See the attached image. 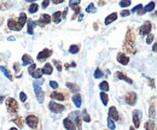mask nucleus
Masks as SVG:
<instances>
[{
  "mask_svg": "<svg viewBox=\"0 0 157 130\" xmlns=\"http://www.w3.org/2000/svg\"><path fill=\"white\" fill-rule=\"evenodd\" d=\"M109 118L114 122V121H120V114H118L116 107H110L109 109Z\"/></svg>",
  "mask_w": 157,
  "mask_h": 130,
  "instance_id": "14",
  "label": "nucleus"
},
{
  "mask_svg": "<svg viewBox=\"0 0 157 130\" xmlns=\"http://www.w3.org/2000/svg\"><path fill=\"white\" fill-rule=\"evenodd\" d=\"M99 88L101 89V92H104V93H106L108 91H109V83L106 82V81H103L100 84H99Z\"/></svg>",
  "mask_w": 157,
  "mask_h": 130,
  "instance_id": "29",
  "label": "nucleus"
},
{
  "mask_svg": "<svg viewBox=\"0 0 157 130\" xmlns=\"http://www.w3.org/2000/svg\"><path fill=\"white\" fill-rule=\"evenodd\" d=\"M82 117H81V119H83L85 122H87V123H90L91 122V117H90V114L87 113V110H85L83 109V111H82V114H81Z\"/></svg>",
  "mask_w": 157,
  "mask_h": 130,
  "instance_id": "30",
  "label": "nucleus"
},
{
  "mask_svg": "<svg viewBox=\"0 0 157 130\" xmlns=\"http://www.w3.org/2000/svg\"><path fill=\"white\" fill-rule=\"evenodd\" d=\"M100 99H101V101H103V104H104V105H108L109 99H108V95H106V93L101 92V93H100Z\"/></svg>",
  "mask_w": 157,
  "mask_h": 130,
  "instance_id": "35",
  "label": "nucleus"
},
{
  "mask_svg": "<svg viewBox=\"0 0 157 130\" xmlns=\"http://www.w3.org/2000/svg\"><path fill=\"white\" fill-rule=\"evenodd\" d=\"M51 22V16H48V15H41L39 18V25L41 27H44V25H46V24H48Z\"/></svg>",
  "mask_w": 157,
  "mask_h": 130,
  "instance_id": "15",
  "label": "nucleus"
},
{
  "mask_svg": "<svg viewBox=\"0 0 157 130\" xmlns=\"http://www.w3.org/2000/svg\"><path fill=\"white\" fill-rule=\"evenodd\" d=\"M86 11H87V12H90V13H92V12L94 13V12H97V9H96V6L93 5V2H91V4L86 7Z\"/></svg>",
  "mask_w": 157,
  "mask_h": 130,
  "instance_id": "34",
  "label": "nucleus"
},
{
  "mask_svg": "<svg viewBox=\"0 0 157 130\" xmlns=\"http://www.w3.org/2000/svg\"><path fill=\"white\" fill-rule=\"evenodd\" d=\"M149 114H150V117H151L152 119H155V118H156V107H155V105L150 106V110H149Z\"/></svg>",
  "mask_w": 157,
  "mask_h": 130,
  "instance_id": "33",
  "label": "nucleus"
},
{
  "mask_svg": "<svg viewBox=\"0 0 157 130\" xmlns=\"http://www.w3.org/2000/svg\"><path fill=\"white\" fill-rule=\"evenodd\" d=\"M25 22H27V15H25L24 12H22L20 15V18L17 19V20L12 18L9 19V20H7V27H9L10 30L20 32V30H22V28L24 27Z\"/></svg>",
  "mask_w": 157,
  "mask_h": 130,
  "instance_id": "1",
  "label": "nucleus"
},
{
  "mask_svg": "<svg viewBox=\"0 0 157 130\" xmlns=\"http://www.w3.org/2000/svg\"><path fill=\"white\" fill-rule=\"evenodd\" d=\"M93 76H94V78H101V77H103V71H101L100 69H96Z\"/></svg>",
  "mask_w": 157,
  "mask_h": 130,
  "instance_id": "37",
  "label": "nucleus"
},
{
  "mask_svg": "<svg viewBox=\"0 0 157 130\" xmlns=\"http://www.w3.org/2000/svg\"><path fill=\"white\" fill-rule=\"evenodd\" d=\"M155 6H156V4H155V1H151V2H149L145 7H143V10H144V12L146 13V12H149V11H152L154 9H155Z\"/></svg>",
  "mask_w": 157,
  "mask_h": 130,
  "instance_id": "26",
  "label": "nucleus"
},
{
  "mask_svg": "<svg viewBox=\"0 0 157 130\" xmlns=\"http://www.w3.org/2000/svg\"><path fill=\"white\" fill-rule=\"evenodd\" d=\"M83 19V13H78V22H81Z\"/></svg>",
  "mask_w": 157,
  "mask_h": 130,
  "instance_id": "51",
  "label": "nucleus"
},
{
  "mask_svg": "<svg viewBox=\"0 0 157 130\" xmlns=\"http://www.w3.org/2000/svg\"><path fill=\"white\" fill-rule=\"evenodd\" d=\"M30 75H32V76H33L34 78H36V80H38V78H41L42 71H41V69H36V70H35V71H34L33 74H30Z\"/></svg>",
  "mask_w": 157,
  "mask_h": 130,
  "instance_id": "36",
  "label": "nucleus"
},
{
  "mask_svg": "<svg viewBox=\"0 0 157 130\" xmlns=\"http://www.w3.org/2000/svg\"><path fill=\"white\" fill-rule=\"evenodd\" d=\"M78 51H80V47H78V45H71L70 48H69V52H70L71 54H76Z\"/></svg>",
  "mask_w": 157,
  "mask_h": 130,
  "instance_id": "32",
  "label": "nucleus"
},
{
  "mask_svg": "<svg viewBox=\"0 0 157 130\" xmlns=\"http://www.w3.org/2000/svg\"><path fill=\"white\" fill-rule=\"evenodd\" d=\"M156 43H154V46H152V51H154V52H156Z\"/></svg>",
  "mask_w": 157,
  "mask_h": 130,
  "instance_id": "53",
  "label": "nucleus"
},
{
  "mask_svg": "<svg viewBox=\"0 0 157 130\" xmlns=\"http://www.w3.org/2000/svg\"><path fill=\"white\" fill-rule=\"evenodd\" d=\"M48 4H50V1H47V0H45V1H42V4H41V6H42L44 9H46V7L48 6Z\"/></svg>",
  "mask_w": 157,
  "mask_h": 130,
  "instance_id": "49",
  "label": "nucleus"
},
{
  "mask_svg": "<svg viewBox=\"0 0 157 130\" xmlns=\"http://www.w3.org/2000/svg\"><path fill=\"white\" fill-rule=\"evenodd\" d=\"M141 9H143V5H141V4H139V5L134 6V7L132 9V11H131V12H138V11H139V10H141Z\"/></svg>",
  "mask_w": 157,
  "mask_h": 130,
  "instance_id": "44",
  "label": "nucleus"
},
{
  "mask_svg": "<svg viewBox=\"0 0 157 130\" xmlns=\"http://www.w3.org/2000/svg\"><path fill=\"white\" fill-rule=\"evenodd\" d=\"M28 10H29L30 13H35V12H38V10H39V5H38L36 2H32Z\"/></svg>",
  "mask_w": 157,
  "mask_h": 130,
  "instance_id": "27",
  "label": "nucleus"
},
{
  "mask_svg": "<svg viewBox=\"0 0 157 130\" xmlns=\"http://www.w3.org/2000/svg\"><path fill=\"white\" fill-rule=\"evenodd\" d=\"M131 4H132V2H131L129 0H126V1H120V4H118V5H120L121 7H128Z\"/></svg>",
  "mask_w": 157,
  "mask_h": 130,
  "instance_id": "39",
  "label": "nucleus"
},
{
  "mask_svg": "<svg viewBox=\"0 0 157 130\" xmlns=\"http://www.w3.org/2000/svg\"><path fill=\"white\" fill-rule=\"evenodd\" d=\"M51 98H52L53 100H59V101H64V100H65V96H64L63 94L57 93V92H53V93L51 94Z\"/></svg>",
  "mask_w": 157,
  "mask_h": 130,
  "instance_id": "24",
  "label": "nucleus"
},
{
  "mask_svg": "<svg viewBox=\"0 0 157 130\" xmlns=\"http://www.w3.org/2000/svg\"><path fill=\"white\" fill-rule=\"evenodd\" d=\"M20 99H21V101L25 102V100H27V95H25V93H24V92H21V93H20Z\"/></svg>",
  "mask_w": 157,
  "mask_h": 130,
  "instance_id": "45",
  "label": "nucleus"
},
{
  "mask_svg": "<svg viewBox=\"0 0 157 130\" xmlns=\"http://www.w3.org/2000/svg\"><path fill=\"white\" fill-rule=\"evenodd\" d=\"M70 91H73V92H78L80 91V88H78V86H76V84H74V83H70V82H68L67 84H65Z\"/></svg>",
  "mask_w": 157,
  "mask_h": 130,
  "instance_id": "31",
  "label": "nucleus"
},
{
  "mask_svg": "<svg viewBox=\"0 0 157 130\" xmlns=\"http://www.w3.org/2000/svg\"><path fill=\"white\" fill-rule=\"evenodd\" d=\"M63 125L65 127V129L67 130H76V127H75V123L69 118V117H67L64 121H63Z\"/></svg>",
  "mask_w": 157,
  "mask_h": 130,
  "instance_id": "13",
  "label": "nucleus"
},
{
  "mask_svg": "<svg viewBox=\"0 0 157 130\" xmlns=\"http://www.w3.org/2000/svg\"><path fill=\"white\" fill-rule=\"evenodd\" d=\"M48 107H50L51 111L55 112V113H60V112H63L64 110H65V107H64L63 105L57 104L56 101H51V102L48 104Z\"/></svg>",
  "mask_w": 157,
  "mask_h": 130,
  "instance_id": "7",
  "label": "nucleus"
},
{
  "mask_svg": "<svg viewBox=\"0 0 157 130\" xmlns=\"http://www.w3.org/2000/svg\"><path fill=\"white\" fill-rule=\"evenodd\" d=\"M154 41V35L152 34H147V39H146V43L147 45H150L151 42Z\"/></svg>",
  "mask_w": 157,
  "mask_h": 130,
  "instance_id": "43",
  "label": "nucleus"
},
{
  "mask_svg": "<svg viewBox=\"0 0 157 130\" xmlns=\"http://www.w3.org/2000/svg\"><path fill=\"white\" fill-rule=\"evenodd\" d=\"M132 116H133V123H134V127L133 128H139L140 127V118L143 116L141 111L140 110H134L133 113H132Z\"/></svg>",
  "mask_w": 157,
  "mask_h": 130,
  "instance_id": "9",
  "label": "nucleus"
},
{
  "mask_svg": "<svg viewBox=\"0 0 157 130\" xmlns=\"http://www.w3.org/2000/svg\"><path fill=\"white\" fill-rule=\"evenodd\" d=\"M35 70H36V65H35V64H32V65L29 66V69H28V72H29V74H33Z\"/></svg>",
  "mask_w": 157,
  "mask_h": 130,
  "instance_id": "42",
  "label": "nucleus"
},
{
  "mask_svg": "<svg viewBox=\"0 0 157 130\" xmlns=\"http://www.w3.org/2000/svg\"><path fill=\"white\" fill-rule=\"evenodd\" d=\"M129 15H131V11H128V10L121 11V13H120V16H121V17H127V16H129Z\"/></svg>",
  "mask_w": 157,
  "mask_h": 130,
  "instance_id": "41",
  "label": "nucleus"
},
{
  "mask_svg": "<svg viewBox=\"0 0 157 130\" xmlns=\"http://www.w3.org/2000/svg\"><path fill=\"white\" fill-rule=\"evenodd\" d=\"M129 130H136V129H134L133 127H131V128H129Z\"/></svg>",
  "mask_w": 157,
  "mask_h": 130,
  "instance_id": "55",
  "label": "nucleus"
},
{
  "mask_svg": "<svg viewBox=\"0 0 157 130\" xmlns=\"http://www.w3.org/2000/svg\"><path fill=\"white\" fill-rule=\"evenodd\" d=\"M9 130H17L16 128H11V129H9Z\"/></svg>",
  "mask_w": 157,
  "mask_h": 130,
  "instance_id": "56",
  "label": "nucleus"
},
{
  "mask_svg": "<svg viewBox=\"0 0 157 130\" xmlns=\"http://www.w3.org/2000/svg\"><path fill=\"white\" fill-rule=\"evenodd\" d=\"M2 100H4V96H1V95H0V102H2Z\"/></svg>",
  "mask_w": 157,
  "mask_h": 130,
  "instance_id": "54",
  "label": "nucleus"
},
{
  "mask_svg": "<svg viewBox=\"0 0 157 130\" xmlns=\"http://www.w3.org/2000/svg\"><path fill=\"white\" fill-rule=\"evenodd\" d=\"M52 20H53L56 24H58L59 22L62 20V12H59V11L55 12V13L52 15Z\"/></svg>",
  "mask_w": 157,
  "mask_h": 130,
  "instance_id": "25",
  "label": "nucleus"
},
{
  "mask_svg": "<svg viewBox=\"0 0 157 130\" xmlns=\"http://www.w3.org/2000/svg\"><path fill=\"white\" fill-rule=\"evenodd\" d=\"M115 76H116V78H117V80H123V81H126L127 83H129V84H133V81H132L131 78H128L126 75L122 74V72H120V71H117V72L115 74Z\"/></svg>",
  "mask_w": 157,
  "mask_h": 130,
  "instance_id": "19",
  "label": "nucleus"
},
{
  "mask_svg": "<svg viewBox=\"0 0 157 130\" xmlns=\"http://www.w3.org/2000/svg\"><path fill=\"white\" fill-rule=\"evenodd\" d=\"M25 123L28 124V127H29V128H32V129H35V128L38 127V123H39V121H38V117H36V116H34V114H30V116H28V117L25 118Z\"/></svg>",
  "mask_w": 157,
  "mask_h": 130,
  "instance_id": "5",
  "label": "nucleus"
},
{
  "mask_svg": "<svg viewBox=\"0 0 157 130\" xmlns=\"http://www.w3.org/2000/svg\"><path fill=\"white\" fill-rule=\"evenodd\" d=\"M78 5H80V0H70L69 1V6L74 10V16H73V19L75 18V16L78 15V13H80V7H78Z\"/></svg>",
  "mask_w": 157,
  "mask_h": 130,
  "instance_id": "12",
  "label": "nucleus"
},
{
  "mask_svg": "<svg viewBox=\"0 0 157 130\" xmlns=\"http://www.w3.org/2000/svg\"><path fill=\"white\" fill-rule=\"evenodd\" d=\"M6 107H7V111L10 113H16L18 110V104L13 98H7L6 99Z\"/></svg>",
  "mask_w": 157,
  "mask_h": 130,
  "instance_id": "3",
  "label": "nucleus"
},
{
  "mask_svg": "<svg viewBox=\"0 0 157 130\" xmlns=\"http://www.w3.org/2000/svg\"><path fill=\"white\" fill-rule=\"evenodd\" d=\"M145 130H156V123L155 121H147L145 123Z\"/></svg>",
  "mask_w": 157,
  "mask_h": 130,
  "instance_id": "23",
  "label": "nucleus"
},
{
  "mask_svg": "<svg viewBox=\"0 0 157 130\" xmlns=\"http://www.w3.org/2000/svg\"><path fill=\"white\" fill-rule=\"evenodd\" d=\"M73 102H74V105H75L76 107H81L82 98H81V95H80L78 93L74 94V96H73Z\"/></svg>",
  "mask_w": 157,
  "mask_h": 130,
  "instance_id": "20",
  "label": "nucleus"
},
{
  "mask_svg": "<svg viewBox=\"0 0 157 130\" xmlns=\"http://www.w3.org/2000/svg\"><path fill=\"white\" fill-rule=\"evenodd\" d=\"M60 2H63V0H55L53 1V4H60Z\"/></svg>",
  "mask_w": 157,
  "mask_h": 130,
  "instance_id": "52",
  "label": "nucleus"
},
{
  "mask_svg": "<svg viewBox=\"0 0 157 130\" xmlns=\"http://www.w3.org/2000/svg\"><path fill=\"white\" fill-rule=\"evenodd\" d=\"M67 13H68V9H65V10L62 12V18H65V17H67Z\"/></svg>",
  "mask_w": 157,
  "mask_h": 130,
  "instance_id": "50",
  "label": "nucleus"
},
{
  "mask_svg": "<svg viewBox=\"0 0 157 130\" xmlns=\"http://www.w3.org/2000/svg\"><path fill=\"white\" fill-rule=\"evenodd\" d=\"M117 61L122 65H127L129 63V58L126 56L124 53H118L117 54Z\"/></svg>",
  "mask_w": 157,
  "mask_h": 130,
  "instance_id": "17",
  "label": "nucleus"
},
{
  "mask_svg": "<svg viewBox=\"0 0 157 130\" xmlns=\"http://www.w3.org/2000/svg\"><path fill=\"white\" fill-rule=\"evenodd\" d=\"M134 34L132 32V29H128L126 37H124V42H123V50L129 53V54H134L136 53V48H134Z\"/></svg>",
  "mask_w": 157,
  "mask_h": 130,
  "instance_id": "2",
  "label": "nucleus"
},
{
  "mask_svg": "<svg viewBox=\"0 0 157 130\" xmlns=\"http://www.w3.org/2000/svg\"><path fill=\"white\" fill-rule=\"evenodd\" d=\"M41 71H42V74L45 75H51L52 74V71H53V69H52V65L51 64H45V66L41 69Z\"/></svg>",
  "mask_w": 157,
  "mask_h": 130,
  "instance_id": "22",
  "label": "nucleus"
},
{
  "mask_svg": "<svg viewBox=\"0 0 157 130\" xmlns=\"http://www.w3.org/2000/svg\"><path fill=\"white\" fill-rule=\"evenodd\" d=\"M50 86H51L52 88H55V89H56V88H58V83H57V82H55V81H50Z\"/></svg>",
  "mask_w": 157,
  "mask_h": 130,
  "instance_id": "46",
  "label": "nucleus"
},
{
  "mask_svg": "<svg viewBox=\"0 0 157 130\" xmlns=\"http://www.w3.org/2000/svg\"><path fill=\"white\" fill-rule=\"evenodd\" d=\"M22 64L25 66V65H32V64H34V60L32 59V57L29 56V54H24V56L22 57Z\"/></svg>",
  "mask_w": 157,
  "mask_h": 130,
  "instance_id": "18",
  "label": "nucleus"
},
{
  "mask_svg": "<svg viewBox=\"0 0 157 130\" xmlns=\"http://www.w3.org/2000/svg\"><path fill=\"white\" fill-rule=\"evenodd\" d=\"M12 122H13V123H16V124H17L18 127H21V128L23 127V122H22V117H16V118H15V119H13Z\"/></svg>",
  "mask_w": 157,
  "mask_h": 130,
  "instance_id": "38",
  "label": "nucleus"
},
{
  "mask_svg": "<svg viewBox=\"0 0 157 130\" xmlns=\"http://www.w3.org/2000/svg\"><path fill=\"white\" fill-rule=\"evenodd\" d=\"M116 19H117V13H116V12H114V13L109 15V16L105 18V24H106V25H109V24H111L113 22H115Z\"/></svg>",
  "mask_w": 157,
  "mask_h": 130,
  "instance_id": "21",
  "label": "nucleus"
},
{
  "mask_svg": "<svg viewBox=\"0 0 157 130\" xmlns=\"http://www.w3.org/2000/svg\"><path fill=\"white\" fill-rule=\"evenodd\" d=\"M124 100H126V102H127L129 106H133V105H136V102H137V94L134 93V92H131V93H128L126 95Z\"/></svg>",
  "mask_w": 157,
  "mask_h": 130,
  "instance_id": "10",
  "label": "nucleus"
},
{
  "mask_svg": "<svg viewBox=\"0 0 157 130\" xmlns=\"http://www.w3.org/2000/svg\"><path fill=\"white\" fill-rule=\"evenodd\" d=\"M34 92H35V96H36V100L39 104H42L44 100H45V92L41 91V86L34 83Z\"/></svg>",
  "mask_w": 157,
  "mask_h": 130,
  "instance_id": "4",
  "label": "nucleus"
},
{
  "mask_svg": "<svg viewBox=\"0 0 157 130\" xmlns=\"http://www.w3.org/2000/svg\"><path fill=\"white\" fill-rule=\"evenodd\" d=\"M108 127H109V129H111V130H114L116 127H115V123L110 119V118H108Z\"/></svg>",
  "mask_w": 157,
  "mask_h": 130,
  "instance_id": "40",
  "label": "nucleus"
},
{
  "mask_svg": "<svg viewBox=\"0 0 157 130\" xmlns=\"http://www.w3.org/2000/svg\"><path fill=\"white\" fill-rule=\"evenodd\" d=\"M27 25H28V28H27L28 34H29V35H33V34H34V28H35V25H36V22L33 20V19L27 20Z\"/></svg>",
  "mask_w": 157,
  "mask_h": 130,
  "instance_id": "16",
  "label": "nucleus"
},
{
  "mask_svg": "<svg viewBox=\"0 0 157 130\" xmlns=\"http://www.w3.org/2000/svg\"><path fill=\"white\" fill-rule=\"evenodd\" d=\"M13 69H15L16 72H18V71H20V64H18V63H15V64H13Z\"/></svg>",
  "mask_w": 157,
  "mask_h": 130,
  "instance_id": "48",
  "label": "nucleus"
},
{
  "mask_svg": "<svg viewBox=\"0 0 157 130\" xmlns=\"http://www.w3.org/2000/svg\"><path fill=\"white\" fill-rule=\"evenodd\" d=\"M53 63H55V65L57 66V70H58V71H62V65H60V63L57 61V60H53Z\"/></svg>",
  "mask_w": 157,
  "mask_h": 130,
  "instance_id": "47",
  "label": "nucleus"
},
{
  "mask_svg": "<svg viewBox=\"0 0 157 130\" xmlns=\"http://www.w3.org/2000/svg\"><path fill=\"white\" fill-rule=\"evenodd\" d=\"M151 29H152L151 22L146 20V22L143 24V27H140L139 33H140V35H146V34H150V33H151Z\"/></svg>",
  "mask_w": 157,
  "mask_h": 130,
  "instance_id": "6",
  "label": "nucleus"
},
{
  "mask_svg": "<svg viewBox=\"0 0 157 130\" xmlns=\"http://www.w3.org/2000/svg\"><path fill=\"white\" fill-rule=\"evenodd\" d=\"M69 118H70L73 122H75V123H76V124H75V127H78V129H81V122H82V119H81L80 113H78V111L71 112V113L69 114Z\"/></svg>",
  "mask_w": 157,
  "mask_h": 130,
  "instance_id": "8",
  "label": "nucleus"
},
{
  "mask_svg": "<svg viewBox=\"0 0 157 130\" xmlns=\"http://www.w3.org/2000/svg\"><path fill=\"white\" fill-rule=\"evenodd\" d=\"M0 70H1V72L5 75V76H6V77H7L10 81H12V80H13V78H12V75L10 74V71H9V70H7L5 66H0Z\"/></svg>",
  "mask_w": 157,
  "mask_h": 130,
  "instance_id": "28",
  "label": "nucleus"
},
{
  "mask_svg": "<svg viewBox=\"0 0 157 130\" xmlns=\"http://www.w3.org/2000/svg\"><path fill=\"white\" fill-rule=\"evenodd\" d=\"M52 56V50H44V51H41L38 57H36V59L39 60V61H44V60H46L48 57Z\"/></svg>",
  "mask_w": 157,
  "mask_h": 130,
  "instance_id": "11",
  "label": "nucleus"
}]
</instances>
